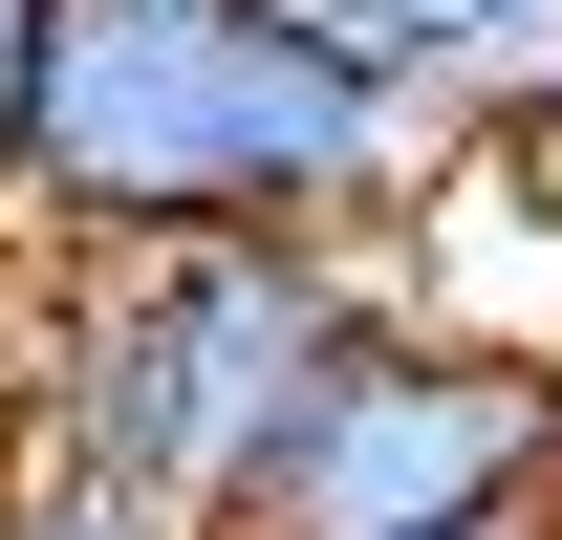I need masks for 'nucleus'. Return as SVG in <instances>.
Instances as JSON below:
<instances>
[{
    "mask_svg": "<svg viewBox=\"0 0 562 540\" xmlns=\"http://www.w3.org/2000/svg\"><path fill=\"white\" fill-rule=\"evenodd\" d=\"M432 131L347 44H303L281 0H44L22 151H0V238L44 260H131V238H390Z\"/></svg>",
    "mask_w": 562,
    "mask_h": 540,
    "instance_id": "obj_1",
    "label": "nucleus"
},
{
    "mask_svg": "<svg viewBox=\"0 0 562 540\" xmlns=\"http://www.w3.org/2000/svg\"><path fill=\"white\" fill-rule=\"evenodd\" d=\"M368 325H390L368 238H303V216H260V238H131V260H66L44 325H0V410L216 540L238 475L281 454V410L325 390Z\"/></svg>",
    "mask_w": 562,
    "mask_h": 540,
    "instance_id": "obj_2",
    "label": "nucleus"
},
{
    "mask_svg": "<svg viewBox=\"0 0 562 540\" xmlns=\"http://www.w3.org/2000/svg\"><path fill=\"white\" fill-rule=\"evenodd\" d=\"M519 497H541V346L390 303L281 410V454L238 475L216 540H454V519H519Z\"/></svg>",
    "mask_w": 562,
    "mask_h": 540,
    "instance_id": "obj_3",
    "label": "nucleus"
},
{
    "mask_svg": "<svg viewBox=\"0 0 562 540\" xmlns=\"http://www.w3.org/2000/svg\"><path fill=\"white\" fill-rule=\"evenodd\" d=\"M281 22H303V44H347V66L390 87V109H412L432 151H454L476 109H519V87L562 66V0H281Z\"/></svg>",
    "mask_w": 562,
    "mask_h": 540,
    "instance_id": "obj_4",
    "label": "nucleus"
},
{
    "mask_svg": "<svg viewBox=\"0 0 562 540\" xmlns=\"http://www.w3.org/2000/svg\"><path fill=\"white\" fill-rule=\"evenodd\" d=\"M0 540H195V519H151L131 475H87L66 432H22V410H0Z\"/></svg>",
    "mask_w": 562,
    "mask_h": 540,
    "instance_id": "obj_5",
    "label": "nucleus"
},
{
    "mask_svg": "<svg viewBox=\"0 0 562 540\" xmlns=\"http://www.w3.org/2000/svg\"><path fill=\"white\" fill-rule=\"evenodd\" d=\"M454 151H476V195H497V216H519V238H541V260H562V66L519 87V109H476V131H454Z\"/></svg>",
    "mask_w": 562,
    "mask_h": 540,
    "instance_id": "obj_6",
    "label": "nucleus"
},
{
    "mask_svg": "<svg viewBox=\"0 0 562 540\" xmlns=\"http://www.w3.org/2000/svg\"><path fill=\"white\" fill-rule=\"evenodd\" d=\"M22 66H44V0H0V151H22Z\"/></svg>",
    "mask_w": 562,
    "mask_h": 540,
    "instance_id": "obj_7",
    "label": "nucleus"
},
{
    "mask_svg": "<svg viewBox=\"0 0 562 540\" xmlns=\"http://www.w3.org/2000/svg\"><path fill=\"white\" fill-rule=\"evenodd\" d=\"M519 519L562 540V346H541V497H519Z\"/></svg>",
    "mask_w": 562,
    "mask_h": 540,
    "instance_id": "obj_8",
    "label": "nucleus"
},
{
    "mask_svg": "<svg viewBox=\"0 0 562 540\" xmlns=\"http://www.w3.org/2000/svg\"><path fill=\"white\" fill-rule=\"evenodd\" d=\"M454 540H541V519H454Z\"/></svg>",
    "mask_w": 562,
    "mask_h": 540,
    "instance_id": "obj_9",
    "label": "nucleus"
}]
</instances>
